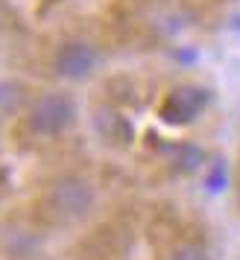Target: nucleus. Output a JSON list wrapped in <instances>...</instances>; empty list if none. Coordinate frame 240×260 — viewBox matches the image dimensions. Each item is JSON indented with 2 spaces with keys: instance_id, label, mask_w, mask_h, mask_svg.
<instances>
[{
  "instance_id": "f257e3e1",
  "label": "nucleus",
  "mask_w": 240,
  "mask_h": 260,
  "mask_svg": "<svg viewBox=\"0 0 240 260\" xmlns=\"http://www.w3.org/2000/svg\"><path fill=\"white\" fill-rule=\"evenodd\" d=\"M79 117V106L68 91H44L26 106V129L36 138H59Z\"/></svg>"
},
{
  "instance_id": "f03ea898",
  "label": "nucleus",
  "mask_w": 240,
  "mask_h": 260,
  "mask_svg": "<svg viewBox=\"0 0 240 260\" xmlns=\"http://www.w3.org/2000/svg\"><path fill=\"white\" fill-rule=\"evenodd\" d=\"M47 213L62 225H76L88 219L97 205L94 184L82 176H62L47 190Z\"/></svg>"
},
{
  "instance_id": "7ed1b4c3",
  "label": "nucleus",
  "mask_w": 240,
  "mask_h": 260,
  "mask_svg": "<svg viewBox=\"0 0 240 260\" xmlns=\"http://www.w3.org/2000/svg\"><path fill=\"white\" fill-rule=\"evenodd\" d=\"M53 73L65 82H88L103 68V50L88 38H65L53 53Z\"/></svg>"
},
{
  "instance_id": "20e7f679",
  "label": "nucleus",
  "mask_w": 240,
  "mask_h": 260,
  "mask_svg": "<svg viewBox=\"0 0 240 260\" xmlns=\"http://www.w3.org/2000/svg\"><path fill=\"white\" fill-rule=\"evenodd\" d=\"M211 103V94L202 85H179L167 94V100L161 103V120L170 123V126H185V123H193V120L202 114Z\"/></svg>"
},
{
  "instance_id": "39448f33",
  "label": "nucleus",
  "mask_w": 240,
  "mask_h": 260,
  "mask_svg": "<svg viewBox=\"0 0 240 260\" xmlns=\"http://www.w3.org/2000/svg\"><path fill=\"white\" fill-rule=\"evenodd\" d=\"M97 129H100V135L106 141H126L129 138V123L111 108H100L97 111Z\"/></svg>"
},
{
  "instance_id": "423d86ee",
  "label": "nucleus",
  "mask_w": 240,
  "mask_h": 260,
  "mask_svg": "<svg viewBox=\"0 0 240 260\" xmlns=\"http://www.w3.org/2000/svg\"><path fill=\"white\" fill-rule=\"evenodd\" d=\"M173 164H176L179 173H196L205 164V152L196 143H182V146H176V152H173Z\"/></svg>"
},
{
  "instance_id": "0eeeda50",
  "label": "nucleus",
  "mask_w": 240,
  "mask_h": 260,
  "mask_svg": "<svg viewBox=\"0 0 240 260\" xmlns=\"http://www.w3.org/2000/svg\"><path fill=\"white\" fill-rule=\"evenodd\" d=\"M24 103V88L18 82L0 79V117H12Z\"/></svg>"
},
{
  "instance_id": "6e6552de",
  "label": "nucleus",
  "mask_w": 240,
  "mask_h": 260,
  "mask_svg": "<svg viewBox=\"0 0 240 260\" xmlns=\"http://www.w3.org/2000/svg\"><path fill=\"white\" fill-rule=\"evenodd\" d=\"M167 260H211V254L202 243H179L167 254Z\"/></svg>"
},
{
  "instance_id": "1a4fd4ad",
  "label": "nucleus",
  "mask_w": 240,
  "mask_h": 260,
  "mask_svg": "<svg viewBox=\"0 0 240 260\" xmlns=\"http://www.w3.org/2000/svg\"><path fill=\"white\" fill-rule=\"evenodd\" d=\"M0 21H3V0H0Z\"/></svg>"
}]
</instances>
